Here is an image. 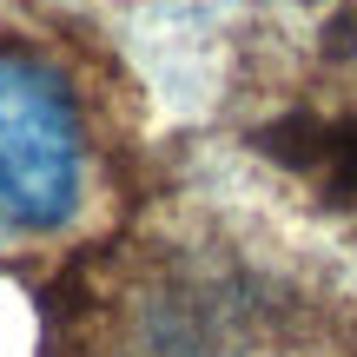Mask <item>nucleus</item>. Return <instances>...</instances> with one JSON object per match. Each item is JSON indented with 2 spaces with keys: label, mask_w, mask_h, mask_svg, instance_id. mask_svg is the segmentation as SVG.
<instances>
[{
  "label": "nucleus",
  "mask_w": 357,
  "mask_h": 357,
  "mask_svg": "<svg viewBox=\"0 0 357 357\" xmlns=\"http://www.w3.org/2000/svg\"><path fill=\"white\" fill-rule=\"evenodd\" d=\"M278 153L291 159L298 172L318 178V192L357 205V126H284Z\"/></svg>",
  "instance_id": "nucleus-2"
},
{
  "label": "nucleus",
  "mask_w": 357,
  "mask_h": 357,
  "mask_svg": "<svg viewBox=\"0 0 357 357\" xmlns=\"http://www.w3.org/2000/svg\"><path fill=\"white\" fill-rule=\"evenodd\" d=\"M86 119L47 60L0 47V245L53 238L86 205Z\"/></svg>",
  "instance_id": "nucleus-1"
}]
</instances>
